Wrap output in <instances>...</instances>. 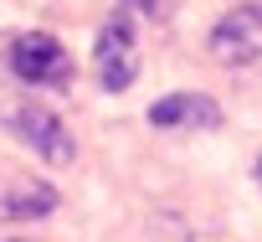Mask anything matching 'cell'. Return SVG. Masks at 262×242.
<instances>
[{
	"label": "cell",
	"mask_w": 262,
	"mask_h": 242,
	"mask_svg": "<svg viewBox=\"0 0 262 242\" xmlns=\"http://www.w3.org/2000/svg\"><path fill=\"white\" fill-rule=\"evenodd\" d=\"M149 124L155 129H221V103L206 93H170L149 103Z\"/></svg>",
	"instance_id": "cell-5"
},
{
	"label": "cell",
	"mask_w": 262,
	"mask_h": 242,
	"mask_svg": "<svg viewBox=\"0 0 262 242\" xmlns=\"http://www.w3.org/2000/svg\"><path fill=\"white\" fill-rule=\"evenodd\" d=\"M57 211V186L41 175H16L0 186V221H41Z\"/></svg>",
	"instance_id": "cell-6"
},
{
	"label": "cell",
	"mask_w": 262,
	"mask_h": 242,
	"mask_svg": "<svg viewBox=\"0 0 262 242\" xmlns=\"http://www.w3.org/2000/svg\"><path fill=\"white\" fill-rule=\"evenodd\" d=\"M11 129H16V139L31 145L47 165H72V160H77L72 129L62 124L52 108H41V103H21V108H11Z\"/></svg>",
	"instance_id": "cell-4"
},
{
	"label": "cell",
	"mask_w": 262,
	"mask_h": 242,
	"mask_svg": "<svg viewBox=\"0 0 262 242\" xmlns=\"http://www.w3.org/2000/svg\"><path fill=\"white\" fill-rule=\"evenodd\" d=\"M211 57L221 67H257L262 62V0L231 6L216 26H211Z\"/></svg>",
	"instance_id": "cell-1"
},
{
	"label": "cell",
	"mask_w": 262,
	"mask_h": 242,
	"mask_svg": "<svg viewBox=\"0 0 262 242\" xmlns=\"http://www.w3.org/2000/svg\"><path fill=\"white\" fill-rule=\"evenodd\" d=\"M257 180H262V160H257Z\"/></svg>",
	"instance_id": "cell-9"
},
{
	"label": "cell",
	"mask_w": 262,
	"mask_h": 242,
	"mask_svg": "<svg viewBox=\"0 0 262 242\" xmlns=\"http://www.w3.org/2000/svg\"><path fill=\"white\" fill-rule=\"evenodd\" d=\"M149 242H190V232H185L180 216H160V227L149 232Z\"/></svg>",
	"instance_id": "cell-7"
},
{
	"label": "cell",
	"mask_w": 262,
	"mask_h": 242,
	"mask_svg": "<svg viewBox=\"0 0 262 242\" xmlns=\"http://www.w3.org/2000/svg\"><path fill=\"white\" fill-rule=\"evenodd\" d=\"M123 6H134V11L149 16V21H165V16L175 11V0H123Z\"/></svg>",
	"instance_id": "cell-8"
},
{
	"label": "cell",
	"mask_w": 262,
	"mask_h": 242,
	"mask_svg": "<svg viewBox=\"0 0 262 242\" xmlns=\"http://www.w3.org/2000/svg\"><path fill=\"white\" fill-rule=\"evenodd\" d=\"M11 72L31 88H67L72 83V57L52 31H26L11 42Z\"/></svg>",
	"instance_id": "cell-2"
},
{
	"label": "cell",
	"mask_w": 262,
	"mask_h": 242,
	"mask_svg": "<svg viewBox=\"0 0 262 242\" xmlns=\"http://www.w3.org/2000/svg\"><path fill=\"white\" fill-rule=\"evenodd\" d=\"M93 67H98V83H103L108 93H123L128 83L139 77V36H134V21H128V16H113V21L98 31Z\"/></svg>",
	"instance_id": "cell-3"
}]
</instances>
